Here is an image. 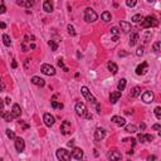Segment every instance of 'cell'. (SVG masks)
<instances>
[{"label": "cell", "mask_w": 161, "mask_h": 161, "mask_svg": "<svg viewBox=\"0 0 161 161\" xmlns=\"http://www.w3.org/2000/svg\"><path fill=\"white\" fill-rule=\"evenodd\" d=\"M142 28H151V27H156L157 25V19L154 15H148L146 18H144V20L141 22Z\"/></svg>", "instance_id": "cell-1"}, {"label": "cell", "mask_w": 161, "mask_h": 161, "mask_svg": "<svg viewBox=\"0 0 161 161\" xmlns=\"http://www.w3.org/2000/svg\"><path fill=\"white\" fill-rule=\"evenodd\" d=\"M56 155H57V159L60 161H68L72 159L71 151H68V150H66V148H58L57 152H56Z\"/></svg>", "instance_id": "cell-2"}, {"label": "cell", "mask_w": 161, "mask_h": 161, "mask_svg": "<svg viewBox=\"0 0 161 161\" xmlns=\"http://www.w3.org/2000/svg\"><path fill=\"white\" fill-rule=\"evenodd\" d=\"M97 18H98V15H97V13H96L93 9L87 8V9L84 10V20H86L87 23H93V22H96Z\"/></svg>", "instance_id": "cell-3"}, {"label": "cell", "mask_w": 161, "mask_h": 161, "mask_svg": "<svg viewBox=\"0 0 161 161\" xmlns=\"http://www.w3.org/2000/svg\"><path fill=\"white\" fill-rule=\"evenodd\" d=\"M81 92H82V94L84 96V98H86L89 103H93V104H96V103H97L96 98H94V96L89 92V89H88L86 86H83V87L81 88Z\"/></svg>", "instance_id": "cell-4"}, {"label": "cell", "mask_w": 161, "mask_h": 161, "mask_svg": "<svg viewBox=\"0 0 161 161\" xmlns=\"http://www.w3.org/2000/svg\"><path fill=\"white\" fill-rule=\"evenodd\" d=\"M40 71L45 76H54L56 74V68L53 66H50V64H43L40 67Z\"/></svg>", "instance_id": "cell-5"}, {"label": "cell", "mask_w": 161, "mask_h": 161, "mask_svg": "<svg viewBox=\"0 0 161 161\" xmlns=\"http://www.w3.org/2000/svg\"><path fill=\"white\" fill-rule=\"evenodd\" d=\"M87 112H88V110L84 103H82V102L76 103V113H77L78 116H84Z\"/></svg>", "instance_id": "cell-6"}, {"label": "cell", "mask_w": 161, "mask_h": 161, "mask_svg": "<svg viewBox=\"0 0 161 161\" xmlns=\"http://www.w3.org/2000/svg\"><path fill=\"white\" fill-rule=\"evenodd\" d=\"M71 156H72V159H76V160L83 159V150L79 148V147H73V150L71 152Z\"/></svg>", "instance_id": "cell-7"}, {"label": "cell", "mask_w": 161, "mask_h": 161, "mask_svg": "<svg viewBox=\"0 0 161 161\" xmlns=\"http://www.w3.org/2000/svg\"><path fill=\"white\" fill-rule=\"evenodd\" d=\"M24 148H25V142H24V140L20 138V137H15V150H16L18 152H23Z\"/></svg>", "instance_id": "cell-8"}, {"label": "cell", "mask_w": 161, "mask_h": 161, "mask_svg": "<svg viewBox=\"0 0 161 161\" xmlns=\"http://www.w3.org/2000/svg\"><path fill=\"white\" fill-rule=\"evenodd\" d=\"M43 121H44V123H45V126L50 127V126H53V125H54V121H56V118H54V116H53V115H50V113H44Z\"/></svg>", "instance_id": "cell-9"}, {"label": "cell", "mask_w": 161, "mask_h": 161, "mask_svg": "<svg viewBox=\"0 0 161 161\" xmlns=\"http://www.w3.org/2000/svg\"><path fill=\"white\" fill-rule=\"evenodd\" d=\"M60 132L63 135H68L71 132V122L69 121H63L60 125Z\"/></svg>", "instance_id": "cell-10"}, {"label": "cell", "mask_w": 161, "mask_h": 161, "mask_svg": "<svg viewBox=\"0 0 161 161\" xmlns=\"http://www.w3.org/2000/svg\"><path fill=\"white\" fill-rule=\"evenodd\" d=\"M141 98H142V101L145 103H151L154 101V93L151 91H146V92H144Z\"/></svg>", "instance_id": "cell-11"}, {"label": "cell", "mask_w": 161, "mask_h": 161, "mask_svg": "<svg viewBox=\"0 0 161 161\" xmlns=\"http://www.w3.org/2000/svg\"><path fill=\"white\" fill-rule=\"evenodd\" d=\"M43 9L45 13H52L54 10V5H53V1L52 0H45L43 4Z\"/></svg>", "instance_id": "cell-12"}, {"label": "cell", "mask_w": 161, "mask_h": 161, "mask_svg": "<svg viewBox=\"0 0 161 161\" xmlns=\"http://www.w3.org/2000/svg\"><path fill=\"white\" fill-rule=\"evenodd\" d=\"M104 136H106V131H104L103 128H97V130L94 131V140H96V141L103 140Z\"/></svg>", "instance_id": "cell-13"}, {"label": "cell", "mask_w": 161, "mask_h": 161, "mask_svg": "<svg viewBox=\"0 0 161 161\" xmlns=\"http://www.w3.org/2000/svg\"><path fill=\"white\" fill-rule=\"evenodd\" d=\"M147 63L146 62H144V63H141L140 66H137V68H136V74L137 76H141V74H145L147 71Z\"/></svg>", "instance_id": "cell-14"}, {"label": "cell", "mask_w": 161, "mask_h": 161, "mask_svg": "<svg viewBox=\"0 0 161 161\" xmlns=\"http://www.w3.org/2000/svg\"><path fill=\"white\" fill-rule=\"evenodd\" d=\"M31 83L35 84V86H38V87H44L45 86V81H44L43 78H40V77H37V76H34L31 78Z\"/></svg>", "instance_id": "cell-15"}, {"label": "cell", "mask_w": 161, "mask_h": 161, "mask_svg": "<svg viewBox=\"0 0 161 161\" xmlns=\"http://www.w3.org/2000/svg\"><path fill=\"white\" fill-rule=\"evenodd\" d=\"M120 98H121V91H115V92H112L111 96H110V102L112 103V104H115Z\"/></svg>", "instance_id": "cell-16"}, {"label": "cell", "mask_w": 161, "mask_h": 161, "mask_svg": "<svg viewBox=\"0 0 161 161\" xmlns=\"http://www.w3.org/2000/svg\"><path fill=\"white\" fill-rule=\"evenodd\" d=\"M111 120H112V122H115V123H116V125H118L120 127H123V126L126 125V120H125L123 117H120V116H113Z\"/></svg>", "instance_id": "cell-17"}, {"label": "cell", "mask_w": 161, "mask_h": 161, "mask_svg": "<svg viewBox=\"0 0 161 161\" xmlns=\"http://www.w3.org/2000/svg\"><path fill=\"white\" fill-rule=\"evenodd\" d=\"M12 113H13V116L14 117H20V115H22V108H20V106L19 104H13V108H12V111H10Z\"/></svg>", "instance_id": "cell-18"}, {"label": "cell", "mask_w": 161, "mask_h": 161, "mask_svg": "<svg viewBox=\"0 0 161 161\" xmlns=\"http://www.w3.org/2000/svg\"><path fill=\"white\" fill-rule=\"evenodd\" d=\"M120 25H121V30H122L123 33H128V31L131 30V23H128V22L122 20V22L120 23Z\"/></svg>", "instance_id": "cell-19"}, {"label": "cell", "mask_w": 161, "mask_h": 161, "mask_svg": "<svg viewBox=\"0 0 161 161\" xmlns=\"http://www.w3.org/2000/svg\"><path fill=\"white\" fill-rule=\"evenodd\" d=\"M138 140L141 141V142H151L152 140H154V136L152 135H138Z\"/></svg>", "instance_id": "cell-20"}, {"label": "cell", "mask_w": 161, "mask_h": 161, "mask_svg": "<svg viewBox=\"0 0 161 161\" xmlns=\"http://www.w3.org/2000/svg\"><path fill=\"white\" fill-rule=\"evenodd\" d=\"M108 159H111V160H121V159H122V155H121V152H118V151H112V152L108 154Z\"/></svg>", "instance_id": "cell-21"}, {"label": "cell", "mask_w": 161, "mask_h": 161, "mask_svg": "<svg viewBox=\"0 0 161 161\" xmlns=\"http://www.w3.org/2000/svg\"><path fill=\"white\" fill-rule=\"evenodd\" d=\"M107 67H108V71H110L112 74H116V73H117L118 67H117V64H116V63H113V62H108Z\"/></svg>", "instance_id": "cell-22"}, {"label": "cell", "mask_w": 161, "mask_h": 161, "mask_svg": "<svg viewBox=\"0 0 161 161\" xmlns=\"http://www.w3.org/2000/svg\"><path fill=\"white\" fill-rule=\"evenodd\" d=\"M138 39H140L138 34H137V33H132L131 37H130V47H133V45H136V43L138 42Z\"/></svg>", "instance_id": "cell-23"}, {"label": "cell", "mask_w": 161, "mask_h": 161, "mask_svg": "<svg viewBox=\"0 0 161 161\" xmlns=\"http://www.w3.org/2000/svg\"><path fill=\"white\" fill-rule=\"evenodd\" d=\"M130 94H131V97L132 98H136V97H138L140 94H141V88L140 87H133L131 89V92H130Z\"/></svg>", "instance_id": "cell-24"}, {"label": "cell", "mask_w": 161, "mask_h": 161, "mask_svg": "<svg viewBox=\"0 0 161 161\" xmlns=\"http://www.w3.org/2000/svg\"><path fill=\"white\" fill-rule=\"evenodd\" d=\"M126 83H127L126 78H121L120 82H118V84H117V91H121V92H122V91L126 88Z\"/></svg>", "instance_id": "cell-25"}, {"label": "cell", "mask_w": 161, "mask_h": 161, "mask_svg": "<svg viewBox=\"0 0 161 161\" xmlns=\"http://www.w3.org/2000/svg\"><path fill=\"white\" fill-rule=\"evenodd\" d=\"M101 18H102V20L104 22V23H107V22H110L111 20V13L110 12H103L102 14H101Z\"/></svg>", "instance_id": "cell-26"}, {"label": "cell", "mask_w": 161, "mask_h": 161, "mask_svg": "<svg viewBox=\"0 0 161 161\" xmlns=\"http://www.w3.org/2000/svg\"><path fill=\"white\" fill-rule=\"evenodd\" d=\"M125 130H126V132H128V133H135V132L137 131V127H136L135 125H127V126L125 127Z\"/></svg>", "instance_id": "cell-27"}, {"label": "cell", "mask_w": 161, "mask_h": 161, "mask_svg": "<svg viewBox=\"0 0 161 161\" xmlns=\"http://www.w3.org/2000/svg\"><path fill=\"white\" fill-rule=\"evenodd\" d=\"M3 117H4V120H5L6 122H12V121L14 120V116H13V113H12V112H5Z\"/></svg>", "instance_id": "cell-28"}, {"label": "cell", "mask_w": 161, "mask_h": 161, "mask_svg": "<svg viewBox=\"0 0 161 161\" xmlns=\"http://www.w3.org/2000/svg\"><path fill=\"white\" fill-rule=\"evenodd\" d=\"M3 43L5 44L6 47H10L12 40H10V37H9L8 34H4V35H3Z\"/></svg>", "instance_id": "cell-29"}, {"label": "cell", "mask_w": 161, "mask_h": 161, "mask_svg": "<svg viewBox=\"0 0 161 161\" xmlns=\"http://www.w3.org/2000/svg\"><path fill=\"white\" fill-rule=\"evenodd\" d=\"M133 23H140V22H142L144 20V16L141 14H136V15H133L132 16V19H131Z\"/></svg>", "instance_id": "cell-30"}, {"label": "cell", "mask_w": 161, "mask_h": 161, "mask_svg": "<svg viewBox=\"0 0 161 161\" xmlns=\"http://www.w3.org/2000/svg\"><path fill=\"white\" fill-rule=\"evenodd\" d=\"M48 45L50 47V49H52L53 52H56V50L58 49V43L54 42V40H49V42H48Z\"/></svg>", "instance_id": "cell-31"}, {"label": "cell", "mask_w": 161, "mask_h": 161, "mask_svg": "<svg viewBox=\"0 0 161 161\" xmlns=\"http://www.w3.org/2000/svg\"><path fill=\"white\" fill-rule=\"evenodd\" d=\"M52 107L53 108H58V110H62L63 108V103H59V102H57V101H52Z\"/></svg>", "instance_id": "cell-32"}, {"label": "cell", "mask_w": 161, "mask_h": 161, "mask_svg": "<svg viewBox=\"0 0 161 161\" xmlns=\"http://www.w3.org/2000/svg\"><path fill=\"white\" fill-rule=\"evenodd\" d=\"M5 132H6V136H8L9 138H12V140L14 138V140H15V137H16V136H15L14 131H12L10 128H6V130H5Z\"/></svg>", "instance_id": "cell-33"}, {"label": "cell", "mask_w": 161, "mask_h": 161, "mask_svg": "<svg viewBox=\"0 0 161 161\" xmlns=\"http://www.w3.org/2000/svg\"><path fill=\"white\" fill-rule=\"evenodd\" d=\"M57 63H58V66L60 67V68H63V71H64V72H68V68H67V67L64 66V62H63V59H60V58H59Z\"/></svg>", "instance_id": "cell-34"}, {"label": "cell", "mask_w": 161, "mask_h": 161, "mask_svg": "<svg viewBox=\"0 0 161 161\" xmlns=\"http://www.w3.org/2000/svg\"><path fill=\"white\" fill-rule=\"evenodd\" d=\"M67 30H68V33H69V35H71V37H74V35H76V30H74L73 25H71V24H69V25L67 27Z\"/></svg>", "instance_id": "cell-35"}, {"label": "cell", "mask_w": 161, "mask_h": 161, "mask_svg": "<svg viewBox=\"0 0 161 161\" xmlns=\"http://www.w3.org/2000/svg\"><path fill=\"white\" fill-rule=\"evenodd\" d=\"M155 115H156V118H157V120H161V107L160 106H157V107L155 108Z\"/></svg>", "instance_id": "cell-36"}, {"label": "cell", "mask_w": 161, "mask_h": 161, "mask_svg": "<svg viewBox=\"0 0 161 161\" xmlns=\"http://www.w3.org/2000/svg\"><path fill=\"white\" fill-rule=\"evenodd\" d=\"M160 45H161V43H160V42H156V43L154 44V47H152V49H154V52H156V53H159V52H160Z\"/></svg>", "instance_id": "cell-37"}, {"label": "cell", "mask_w": 161, "mask_h": 161, "mask_svg": "<svg viewBox=\"0 0 161 161\" xmlns=\"http://www.w3.org/2000/svg\"><path fill=\"white\" fill-rule=\"evenodd\" d=\"M136 3H137V0H126V4H127V6H130V8H133V6L136 5Z\"/></svg>", "instance_id": "cell-38"}, {"label": "cell", "mask_w": 161, "mask_h": 161, "mask_svg": "<svg viewBox=\"0 0 161 161\" xmlns=\"http://www.w3.org/2000/svg\"><path fill=\"white\" fill-rule=\"evenodd\" d=\"M33 5H34V0H27V1H25V4H24V6H25V8H28V9L31 8Z\"/></svg>", "instance_id": "cell-39"}, {"label": "cell", "mask_w": 161, "mask_h": 161, "mask_svg": "<svg viewBox=\"0 0 161 161\" xmlns=\"http://www.w3.org/2000/svg\"><path fill=\"white\" fill-rule=\"evenodd\" d=\"M136 54H137L138 57H141V56L144 54V47H138V48H137V52H136Z\"/></svg>", "instance_id": "cell-40"}, {"label": "cell", "mask_w": 161, "mask_h": 161, "mask_svg": "<svg viewBox=\"0 0 161 161\" xmlns=\"http://www.w3.org/2000/svg\"><path fill=\"white\" fill-rule=\"evenodd\" d=\"M111 33H112L113 35H118V29L116 27H113V28H111Z\"/></svg>", "instance_id": "cell-41"}, {"label": "cell", "mask_w": 161, "mask_h": 161, "mask_svg": "<svg viewBox=\"0 0 161 161\" xmlns=\"http://www.w3.org/2000/svg\"><path fill=\"white\" fill-rule=\"evenodd\" d=\"M6 12V8H5V5H0V14H4Z\"/></svg>", "instance_id": "cell-42"}, {"label": "cell", "mask_w": 161, "mask_h": 161, "mask_svg": "<svg viewBox=\"0 0 161 161\" xmlns=\"http://www.w3.org/2000/svg\"><path fill=\"white\" fill-rule=\"evenodd\" d=\"M152 130H156V131H157V130H161V126L159 125V123H156V125L152 126Z\"/></svg>", "instance_id": "cell-43"}, {"label": "cell", "mask_w": 161, "mask_h": 161, "mask_svg": "<svg viewBox=\"0 0 161 161\" xmlns=\"http://www.w3.org/2000/svg\"><path fill=\"white\" fill-rule=\"evenodd\" d=\"M96 110H97L98 113H101V104L100 103H96Z\"/></svg>", "instance_id": "cell-44"}, {"label": "cell", "mask_w": 161, "mask_h": 161, "mask_svg": "<svg viewBox=\"0 0 161 161\" xmlns=\"http://www.w3.org/2000/svg\"><path fill=\"white\" fill-rule=\"evenodd\" d=\"M16 4H18V5H20V6H24L25 1H23V0H18V1H16Z\"/></svg>", "instance_id": "cell-45"}, {"label": "cell", "mask_w": 161, "mask_h": 161, "mask_svg": "<svg viewBox=\"0 0 161 161\" xmlns=\"http://www.w3.org/2000/svg\"><path fill=\"white\" fill-rule=\"evenodd\" d=\"M0 28H1V29H5V28H6V24H5L4 22H0Z\"/></svg>", "instance_id": "cell-46"}, {"label": "cell", "mask_w": 161, "mask_h": 161, "mask_svg": "<svg viewBox=\"0 0 161 161\" xmlns=\"http://www.w3.org/2000/svg\"><path fill=\"white\" fill-rule=\"evenodd\" d=\"M4 89H5V84H4V83L1 82V83H0V92H3Z\"/></svg>", "instance_id": "cell-47"}, {"label": "cell", "mask_w": 161, "mask_h": 161, "mask_svg": "<svg viewBox=\"0 0 161 161\" xmlns=\"http://www.w3.org/2000/svg\"><path fill=\"white\" fill-rule=\"evenodd\" d=\"M16 67H18V63H16L15 60H13V62H12V68H16Z\"/></svg>", "instance_id": "cell-48"}, {"label": "cell", "mask_w": 161, "mask_h": 161, "mask_svg": "<svg viewBox=\"0 0 161 161\" xmlns=\"http://www.w3.org/2000/svg\"><path fill=\"white\" fill-rule=\"evenodd\" d=\"M3 108H4V102H3V100L0 98V111H3Z\"/></svg>", "instance_id": "cell-49"}, {"label": "cell", "mask_w": 161, "mask_h": 161, "mask_svg": "<svg viewBox=\"0 0 161 161\" xmlns=\"http://www.w3.org/2000/svg\"><path fill=\"white\" fill-rule=\"evenodd\" d=\"M10 102H12L10 97H6V98H5V103H6V104H10Z\"/></svg>", "instance_id": "cell-50"}, {"label": "cell", "mask_w": 161, "mask_h": 161, "mask_svg": "<svg viewBox=\"0 0 161 161\" xmlns=\"http://www.w3.org/2000/svg\"><path fill=\"white\" fill-rule=\"evenodd\" d=\"M140 128H141V130H145V128H146V125H145V123H140Z\"/></svg>", "instance_id": "cell-51"}, {"label": "cell", "mask_w": 161, "mask_h": 161, "mask_svg": "<svg viewBox=\"0 0 161 161\" xmlns=\"http://www.w3.org/2000/svg\"><path fill=\"white\" fill-rule=\"evenodd\" d=\"M147 160H148V161H151V160H156V156H148V157H147Z\"/></svg>", "instance_id": "cell-52"}, {"label": "cell", "mask_w": 161, "mask_h": 161, "mask_svg": "<svg viewBox=\"0 0 161 161\" xmlns=\"http://www.w3.org/2000/svg\"><path fill=\"white\" fill-rule=\"evenodd\" d=\"M112 40H113V42H117V40H118V35H113V37H112Z\"/></svg>", "instance_id": "cell-53"}, {"label": "cell", "mask_w": 161, "mask_h": 161, "mask_svg": "<svg viewBox=\"0 0 161 161\" xmlns=\"http://www.w3.org/2000/svg\"><path fill=\"white\" fill-rule=\"evenodd\" d=\"M73 145H74L73 140H72V141H69V142H68V146H69V147H73Z\"/></svg>", "instance_id": "cell-54"}, {"label": "cell", "mask_w": 161, "mask_h": 161, "mask_svg": "<svg viewBox=\"0 0 161 161\" xmlns=\"http://www.w3.org/2000/svg\"><path fill=\"white\" fill-rule=\"evenodd\" d=\"M29 48H30V49H35V44H34V43H31V44H30V47H29Z\"/></svg>", "instance_id": "cell-55"}, {"label": "cell", "mask_w": 161, "mask_h": 161, "mask_svg": "<svg viewBox=\"0 0 161 161\" xmlns=\"http://www.w3.org/2000/svg\"><path fill=\"white\" fill-rule=\"evenodd\" d=\"M132 113H133V111H126V115H132Z\"/></svg>", "instance_id": "cell-56"}, {"label": "cell", "mask_w": 161, "mask_h": 161, "mask_svg": "<svg viewBox=\"0 0 161 161\" xmlns=\"http://www.w3.org/2000/svg\"><path fill=\"white\" fill-rule=\"evenodd\" d=\"M77 57H78V58H82V54H81L79 52H77Z\"/></svg>", "instance_id": "cell-57"}, {"label": "cell", "mask_w": 161, "mask_h": 161, "mask_svg": "<svg viewBox=\"0 0 161 161\" xmlns=\"http://www.w3.org/2000/svg\"><path fill=\"white\" fill-rule=\"evenodd\" d=\"M3 116H4V112H1V111H0V117H3Z\"/></svg>", "instance_id": "cell-58"}, {"label": "cell", "mask_w": 161, "mask_h": 161, "mask_svg": "<svg viewBox=\"0 0 161 161\" xmlns=\"http://www.w3.org/2000/svg\"><path fill=\"white\" fill-rule=\"evenodd\" d=\"M148 3H155V0H147Z\"/></svg>", "instance_id": "cell-59"}, {"label": "cell", "mask_w": 161, "mask_h": 161, "mask_svg": "<svg viewBox=\"0 0 161 161\" xmlns=\"http://www.w3.org/2000/svg\"><path fill=\"white\" fill-rule=\"evenodd\" d=\"M0 83H1V78H0Z\"/></svg>", "instance_id": "cell-60"}]
</instances>
